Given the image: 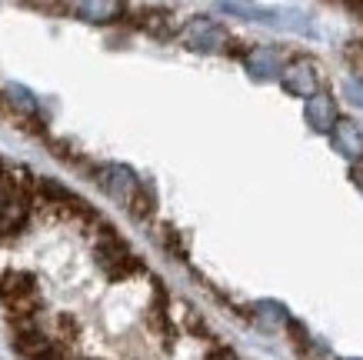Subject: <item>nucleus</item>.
<instances>
[{"label":"nucleus","mask_w":363,"mask_h":360,"mask_svg":"<svg viewBox=\"0 0 363 360\" xmlns=\"http://www.w3.org/2000/svg\"><path fill=\"white\" fill-rule=\"evenodd\" d=\"M27 217H30V197L13 180H0V237L21 234Z\"/></svg>","instance_id":"1"},{"label":"nucleus","mask_w":363,"mask_h":360,"mask_svg":"<svg viewBox=\"0 0 363 360\" xmlns=\"http://www.w3.org/2000/svg\"><path fill=\"white\" fill-rule=\"evenodd\" d=\"M97 263L104 267V273H107L111 280H123V277H130V273L140 271V261L133 257L130 247H127L117 234H104V237H100Z\"/></svg>","instance_id":"2"},{"label":"nucleus","mask_w":363,"mask_h":360,"mask_svg":"<svg viewBox=\"0 0 363 360\" xmlns=\"http://www.w3.org/2000/svg\"><path fill=\"white\" fill-rule=\"evenodd\" d=\"M0 300L11 307L13 317H30L33 304H37V280L33 273L11 271L0 277Z\"/></svg>","instance_id":"3"},{"label":"nucleus","mask_w":363,"mask_h":360,"mask_svg":"<svg viewBox=\"0 0 363 360\" xmlns=\"http://www.w3.org/2000/svg\"><path fill=\"white\" fill-rule=\"evenodd\" d=\"M13 347L27 360H57V344L37 327H17L13 334Z\"/></svg>","instance_id":"4"},{"label":"nucleus","mask_w":363,"mask_h":360,"mask_svg":"<svg viewBox=\"0 0 363 360\" xmlns=\"http://www.w3.org/2000/svg\"><path fill=\"white\" fill-rule=\"evenodd\" d=\"M333 131H337V141H340V147H343L347 157H363V137H360V131L353 127L350 120L333 124Z\"/></svg>","instance_id":"5"},{"label":"nucleus","mask_w":363,"mask_h":360,"mask_svg":"<svg viewBox=\"0 0 363 360\" xmlns=\"http://www.w3.org/2000/svg\"><path fill=\"white\" fill-rule=\"evenodd\" d=\"M307 114H310V120H313V127H317V131H330V124H333V104L323 97V94L307 100Z\"/></svg>","instance_id":"6"},{"label":"nucleus","mask_w":363,"mask_h":360,"mask_svg":"<svg viewBox=\"0 0 363 360\" xmlns=\"http://www.w3.org/2000/svg\"><path fill=\"white\" fill-rule=\"evenodd\" d=\"M207 360H237V357H233L230 350H213V354H210Z\"/></svg>","instance_id":"7"}]
</instances>
